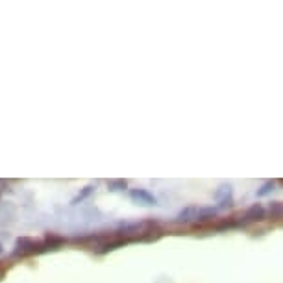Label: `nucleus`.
I'll list each match as a JSON object with an SVG mask.
<instances>
[{"label": "nucleus", "instance_id": "obj_1", "mask_svg": "<svg viewBox=\"0 0 283 283\" xmlns=\"http://www.w3.org/2000/svg\"><path fill=\"white\" fill-rule=\"evenodd\" d=\"M37 254V242L30 237H21L15 242L13 255L15 257H28V255Z\"/></svg>", "mask_w": 283, "mask_h": 283}, {"label": "nucleus", "instance_id": "obj_2", "mask_svg": "<svg viewBox=\"0 0 283 283\" xmlns=\"http://www.w3.org/2000/svg\"><path fill=\"white\" fill-rule=\"evenodd\" d=\"M130 198L135 200V202H139V204H144V205H156L157 204V198L148 192L146 189H132L130 191Z\"/></svg>", "mask_w": 283, "mask_h": 283}, {"label": "nucleus", "instance_id": "obj_3", "mask_svg": "<svg viewBox=\"0 0 283 283\" xmlns=\"http://www.w3.org/2000/svg\"><path fill=\"white\" fill-rule=\"evenodd\" d=\"M198 215H200V209L196 205H187L184 211L178 213L176 222L178 224H189L192 220H198Z\"/></svg>", "mask_w": 283, "mask_h": 283}, {"label": "nucleus", "instance_id": "obj_4", "mask_svg": "<svg viewBox=\"0 0 283 283\" xmlns=\"http://www.w3.org/2000/svg\"><path fill=\"white\" fill-rule=\"evenodd\" d=\"M265 219V207L261 204H254L244 213V222H254V220Z\"/></svg>", "mask_w": 283, "mask_h": 283}, {"label": "nucleus", "instance_id": "obj_5", "mask_svg": "<svg viewBox=\"0 0 283 283\" xmlns=\"http://www.w3.org/2000/svg\"><path fill=\"white\" fill-rule=\"evenodd\" d=\"M239 226V220H235L234 217H228V219H222L219 224H215V230H226V228H235Z\"/></svg>", "mask_w": 283, "mask_h": 283}, {"label": "nucleus", "instance_id": "obj_6", "mask_svg": "<svg viewBox=\"0 0 283 283\" xmlns=\"http://www.w3.org/2000/svg\"><path fill=\"white\" fill-rule=\"evenodd\" d=\"M107 187H109V191H124L128 187V182L126 180H109Z\"/></svg>", "mask_w": 283, "mask_h": 283}, {"label": "nucleus", "instance_id": "obj_7", "mask_svg": "<svg viewBox=\"0 0 283 283\" xmlns=\"http://www.w3.org/2000/svg\"><path fill=\"white\" fill-rule=\"evenodd\" d=\"M274 185H276V182H274V180H269V182H265L261 189L257 191V196H259V198H263V196H267L269 192L274 191Z\"/></svg>", "mask_w": 283, "mask_h": 283}, {"label": "nucleus", "instance_id": "obj_8", "mask_svg": "<svg viewBox=\"0 0 283 283\" xmlns=\"http://www.w3.org/2000/svg\"><path fill=\"white\" fill-rule=\"evenodd\" d=\"M270 217L272 219H280L282 217V204L280 202H274V204H270Z\"/></svg>", "mask_w": 283, "mask_h": 283}, {"label": "nucleus", "instance_id": "obj_9", "mask_svg": "<svg viewBox=\"0 0 283 283\" xmlns=\"http://www.w3.org/2000/svg\"><path fill=\"white\" fill-rule=\"evenodd\" d=\"M91 192H93V187H91V185H89V187H85L84 191L80 192L78 196H76V198L72 200V204H78V202H82V200H85V198H87V196H89V194H91Z\"/></svg>", "mask_w": 283, "mask_h": 283}, {"label": "nucleus", "instance_id": "obj_10", "mask_svg": "<svg viewBox=\"0 0 283 283\" xmlns=\"http://www.w3.org/2000/svg\"><path fill=\"white\" fill-rule=\"evenodd\" d=\"M230 189H232V187H230V185H220L219 187V191L215 192V200H220V196H222V194H224V192H230Z\"/></svg>", "mask_w": 283, "mask_h": 283}, {"label": "nucleus", "instance_id": "obj_11", "mask_svg": "<svg viewBox=\"0 0 283 283\" xmlns=\"http://www.w3.org/2000/svg\"><path fill=\"white\" fill-rule=\"evenodd\" d=\"M4 272H6V270H4V269H2V267H0V278L4 276Z\"/></svg>", "mask_w": 283, "mask_h": 283}, {"label": "nucleus", "instance_id": "obj_12", "mask_svg": "<svg viewBox=\"0 0 283 283\" xmlns=\"http://www.w3.org/2000/svg\"><path fill=\"white\" fill-rule=\"evenodd\" d=\"M0 254H2V244H0Z\"/></svg>", "mask_w": 283, "mask_h": 283}]
</instances>
